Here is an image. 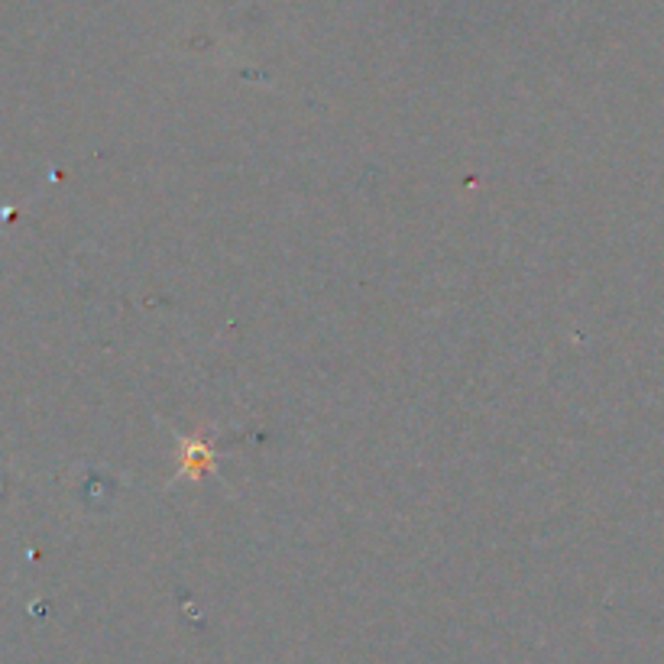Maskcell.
<instances>
[{
	"label": "cell",
	"instance_id": "6da1fadb",
	"mask_svg": "<svg viewBox=\"0 0 664 664\" xmlns=\"http://www.w3.org/2000/svg\"><path fill=\"white\" fill-rule=\"evenodd\" d=\"M208 470H214V454H211L208 441H188V445H185V457H182V470H178V477L202 480Z\"/></svg>",
	"mask_w": 664,
	"mask_h": 664
}]
</instances>
